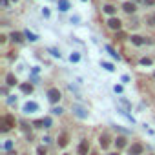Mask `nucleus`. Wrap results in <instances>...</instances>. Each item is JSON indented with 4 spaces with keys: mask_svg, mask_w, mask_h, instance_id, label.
Here are the masks:
<instances>
[{
    "mask_svg": "<svg viewBox=\"0 0 155 155\" xmlns=\"http://www.w3.org/2000/svg\"><path fill=\"white\" fill-rule=\"evenodd\" d=\"M0 126H2V132H7L11 126H15V119L11 115H6V117H2V121H0Z\"/></svg>",
    "mask_w": 155,
    "mask_h": 155,
    "instance_id": "1",
    "label": "nucleus"
},
{
    "mask_svg": "<svg viewBox=\"0 0 155 155\" xmlns=\"http://www.w3.org/2000/svg\"><path fill=\"white\" fill-rule=\"evenodd\" d=\"M48 99H49V102L57 104L58 101H60V91H58L57 88H51V89H48Z\"/></svg>",
    "mask_w": 155,
    "mask_h": 155,
    "instance_id": "2",
    "label": "nucleus"
},
{
    "mask_svg": "<svg viewBox=\"0 0 155 155\" xmlns=\"http://www.w3.org/2000/svg\"><path fill=\"white\" fill-rule=\"evenodd\" d=\"M108 26L109 28H111V29H115V31H119V29H121V26H122V22L121 20H119V18H109V20H108Z\"/></svg>",
    "mask_w": 155,
    "mask_h": 155,
    "instance_id": "3",
    "label": "nucleus"
},
{
    "mask_svg": "<svg viewBox=\"0 0 155 155\" xmlns=\"http://www.w3.org/2000/svg\"><path fill=\"white\" fill-rule=\"evenodd\" d=\"M88 152H89V144L88 141H82L79 144V155H88Z\"/></svg>",
    "mask_w": 155,
    "mask_h": 155,
    "instance_id": "4",
    "label": "nucleus"
},
{
    "mask_svg": "<svg viewBox=\"0 0 155 155\" xmlns=\"http://www.w3.org/2000/svg\"><path fill=\"white\" fill-rule=\"evenodd\" d=\"M68 142H69V135L68 133H60V135H58V146H60V148L68 146Z\"/></svg>",
    "mask_w": 155,
    "mask_h": 155,
    "instance_id": "5",
    "label": "nucleus"
},
{
    "mask_svg": "<svg viewBox=\"0 0 155 155\" xmlns=\"http://www.w3.org/2000/svg\"><path fill=\"white\" fill-rule=\"evenodd\" d=\"M73 111H75V115H77V117H81V119H86V117H88L86 109L81 108V106H73Z\"/></svg>",
    "mask_w": 155,
    "mask_h": 155,
    "instance_id": "6",
    "label": "nucleus"
},
{
    "mask_svg": "<svg viewBox=\"0 0 155 155\" xmlns=\"http://www.w3.org/2000/svg\"><path fill=\"white\" fill-rule=\"evenodd\" d=\"M142 153V146L141 144H132V148H130V155H141Z\"/></svg>",
    "mask_w": 155,
    "mask_h": 155,
    "instance_id": "7",
    "label": "nucleus"
},
{
    "mask_svg": "<svg viewBox=\"0 0 155 155\" xmlns=\"http://www.w3.org/2000/svg\"><path fill=\"white\" fill-rule=\"evenodd\" d=\"M122 9H124V11H126V13H135V9H137V6H135L133 2H124Z\"/></svg>",
    "mask_w": 155,
    "mask_h": 155,
    "instance_id": "8",
    "label": "nucleus"
},
{
    "mask_svg": "<svg viewBox=\"0 0 155 155\" xmlns=\"http://www.w3.org/2000/svg\"><path fill=\"white\" fill-rule=\"evenodd\" d=\"M132 42L135 44V46H142V44L146 42V40H144L142 37H139V35H132Z\"/></svg>",
    "mask_w": 155,
    "mask_h": 155,
    "instance_id": "9",
    "label": "nucleus"
},
{
    "mask_svg": "<svg viewBox=\"0 0 155 155\" xmlns=\"http://www.w3.org/2000/svg\"><path fill=\"white\" fill-rule=\"evenodd\" d=\"M35 109H38V104L37 102H28L26 104V106H24V111H35Z\"/></svg>",
    "mask_w": 155,
    "mask_h": 155,
    "instance_id": "10",
    "label": "nucleus"
},
{
    "mask_svg": "<svg viewBox=\"0 0 155 155\" xmlns=\"http://www.w3.org/2000/svg\"><path fill=\"white\" fill-rule=\"evenodd\" d=\"M6 82H7V86H15V84H17V77H15L13 73H9L6 77Z\"/></svg>",
    "mask_w": 155,
    "mask_h": 155,
    "instance_id": "11",
    "label": "nucleus"
},
{
    "mask_svg": "<svg viewBox=\"0 0 155 155\" xmlns=\"http://www.w3.org/2000/svg\"><path fill=\"white\" fill-rule=\"evenodd\" d=\"M11 40H13V42H22V40H24V38H22V33L13 31V33H11Z\"/></svg>",
    "mask_w": 155,
    "mask_h": 155,
    "instance_id": "12",
    "label": "nucleus"
},
{
    "mask_svg": "<svg viewBox=\"0 0 155 155\" xmlns=\"http://www.w3.org/2000/svg\"><path fill=\"white\" fill-rule=\"evenodd\" d=\"M115 146H117L119 150L124 148V146H126V139H124V137H117V141H115Z\"/></svg>",
    "mask_w": 155,
    "mask_h": 155,
    "instance_id": "13",
    "label": "nucleus"
},
{
    "mask_svg": "<svg viewBox=\"0 0 155 155\" xmlns=\"http://www.w3.org/2000/svg\"><path fill=\"white\" fill-rule=\"evenodd\" d=\"M58 7H60V11H68V9H69V2H68V0H58Z\"/></svg>",
    "mask_w": 155,
    "mask_h": 155,
    "instance_id": "14",
    "label": "nucleus"
},
{
    "mask_svg": "<svg viewBox=\"0 0 155 155\" xmlns=\"http://www.w3.org/2000/svg\"><path fill=\"white\" fill-rule=\"evenodd\" d=\"M101 146L102 148H108L109 146V137H108V135H102V137H101Z\"/></svg>",
    "mask_w": 155,
    "mask_h": 155,
    "instance_id": "15",
    "label": "nucleus"
},
{
    "mask_svg": "<svg viewBox=\"0 0 155 155\" xmlns=\"http://www.w3.org/2000/svg\"><path fill=\"white\" fill-rule=\"evenodd\" d=\"M20 89H22L24 93H31L33 91V86H31V84H20Z\"/></svg>",
    "mask_w": 155,
    "mask_h": 155,
    "instance_id": "16",
    "label": "nucleus"
},
{
    "mask_svg": "<svg viewBox=\"0 0 155 155\" xmlns=\"http://www.w3.org/2000/svg\"><path fill=\"white\" fill-rule=\"evenodd\" d=\"M106 49H108V53H109V55H111V57H113V58H117V60H119V58H121V57H119V53H117V51H115V49H113L111 46H106Z\"/></svg>",
    "mask_w": 155,
    "mask_h": 155,
    "instance_id": "17",
    "label": "nucleus"
},
{
    "mask_svg": "<svg viewBox=\"0 0 155 155\" xmlns=\"http://www.w3.org/2000/svg\"><path fill=\"white\" fill-rule=\"evenodd\" d=\"M24 35H26V38H29V40H31V42H35V40H37V35H35V33H31V31H26V33H24Z\"/></svg>",
    "mask_w": 155,
    "mask_h": 155,
    "instance_id": "18",
    "label": "nucleus"
},
{
    "mask_svg": "<svg viewBox=\"0 0 155 155\" xmlns=\"http://www.w3.org/2000/svg\"><path fill=\"white\" fill-rule=\"evenodd\" d=\"M104 13H108V15H113V13H115V7H113V6H109V4H108V6H104Z\"/></svg>",
    "mask_w": 155,
    "mask_h": 155,
    "instance_id": "19",
    "label": "nucleus"
},
{
    "mask_svg": "<svg viewBox=\"0 0 155 155\" xmlns=\"http://www.w3.org/2000/svg\"><path fill=\"white\" fill-rule=\"evenodd\" d=\"M69 60H71V62H79V60H81V55H79V53H73L71 57H69Z\"/></svg>",
    "mask_w": 155,
    "mask_h": 155,
    "instance_id": "20",
    "label": "nucleus"
},
{
    "mask_svg": "<svg viewBox=\"0 0 155 155\" xmlns=\"http://www.w3.org/2000/svg\"><path fill=\"white\" fill-rule=\"evenodd\" d=\"M141 64H142V66H152V58L144 57V58H141Z\"/></svg>",
    "mask_w": 155,
    "mask_h": 155,
    "instance_id": "21",
    "label": "nucleus"
},
{
    "mask_svg": "<svg viewBox=\"0 0 155 155\" xmlns=\"http://www.w3.org/2000/svg\"><path fill=\"white\" fill-rule=\"evenodd\" d=\"M37 153H38V155H46V148H44V146H38V148H37Z\"/></svg>",
    "mask_w": 155,
    "mask_h": 155,
    "instance_id": "22",
    "label": "nucleus"
},
{
    "mask_svg": "<svg viewBox=\"0 0 155 155\" xmlns=\"http://www.w3.org/2000/svg\"><path fill=\"white\" fill-rule=\"evenodd\" d=\"M102 66H104V68H106V69H108V71H113V69H115V68L111 66V64H108V62H102Z\"/></svg>",
    "mask_w": 155,
    "mask_h": 155,
    "instance_id": "23",
    "label": "nucleus"
},
{
    "mask_svg": "<svg viewBox=\"0 0 155 155\" xmlns=\"http://www.w3.org/2000/svg\"><path fill=\"white\" fill-rule=\"evenodd\" d=\"M51 111H53L55 115H60V113H62V108H53Z\"/></svg>",
    "mask_w": 155,
    "mask_h": 155,
    "instance_id": "24",
    "label": "nucleus"
},
{
    "mask_svg": "<svg viewBox=\"0 0 155 155\" xmlns=\"http://www.w3.org/2000/svg\"><path fill=\"white\" fill-rule=\"evenodd\" d=\"M33 124H35V126H38V128H40V126H46V124H44V121H35Z\"/></svg>",
    "mask_w": 155,
    "mask_h": 155,
    "instance_id": "25",
    "label": "nucleus"
},
{
    "mask_svg": "<svg viewBox=\"0 0 155 155\" xmlns=\"http://www.w3.org/2000/svg\"><path fill=\"white\" fill-rule=\"evenodd\" d=\"M42 15L48 18V17H49V9H48V7H44V9H42Z\"/></svg>",
    "mask_w": 155,
    "mask_h": 155,
    "instance_id": "26",
    "label": "nucleus"
},
{
    "mask_svg": "<svg viewBox=\"0 0 155 155\" xmlns=\"http://www.w3.org/2000/svg\"><path fill=\"white\" fill-rule=\"evenodd\" d=\"M144 4H146V6H153L155 0H144Z\"/></svg>",
    "mask_w": 155,
    "mask_h": 155,
    "instance_id": "27",
    "label": "nucleus"
},
{
    "mask_svg": "<svg viewBox=\"0 0 155 155\" xmlns=\"http://www.w3.org/2000/svg\"><path fill=\"white\" fill-rule=\"evenodd\" d=\"M49 51H51V55H55V57H60V53H58L57 49H49Z\"/></svg>",
    "mask_w": 155,
    "mask_h": 155,
    "instance_id": "28",
    "label": "nucleus"
},
{
    "mask_svg": "<svg viewBox=\"0 0 155 155\" xmlns=\"http://www.w3.org/2000/svg\"><path fill=\"white\" fill-rule=\"evenodd\" d=\"M44 124H46V128H49L51 126V121H49V119H44Z\"/></svg>",
    "mask_w": 155,
    "mask_h": 155,
    "instance_id": "29",
    "label": "nucleus"
},
{
    "mask_svg": "<svg viewBox=\"0 0 155 155\" xmlns=\"http://www.w3.org/2000/svg\"><path fill=\"white\" fill-rule=\"evenodd\" d=\"M11 146H13V142L7 141V142H6V150H11Z\"/></svg>",
    "mask_w": 155,
    "mask_h": 155,
    "instance_id": "30",
    "label": "nucleus"
},
{
    "mask_svg": "<svg viewBox=\"0 0 155 155\" xmlns=\"http://www.w3.org/2000/svg\"><path fill=\"white\" fill-rule=\"evenodd\" d=\"M115 91H117V93H122V86H115Z\"/></svg>",
    "mask_w": 155,
    "mask_h": 155,
    "instance_id": "31",
    "label": "nucleus"
},
{
    "mask_svg": "<svg viewBox=\"0 0 155 155\" xmlns=\"http://www.w3.org/2000/svg\"><path fill=\"white\" fill-rule=\"evenodd\" d=\"M0 2H2V6H4V7H7V0H0Z\"/></svg>",
    "mask_w": 155,
    "mask_h": 155,
    "instance_id": "32",
    "label": "nucleus"
},
{
    "mask_svg": "<svg viewBox=\"0 0 155 155\" xmlns=\"http://www.w3.org/2000/svg\"><path fill=\"white\" fill-rule=\"evenodd\" d=\"M113 155H119V153H113Z\"/></svg>",
    "mask_w": 155,
    "mask_h": 155,
    "instance_id": "33",
    "label": "nucleus"
},
{
    "mask_svg": "<svg viewBox=\"0 0 155 155\" xmlns=\"http://www.w3.org/2000/svg\"><path fill=\"white\" fill-rule=\"evenodd\" d=\"M153 77H155V73H153Z\"/></svg>",
    "mask_w": 155,
    "mask_h": 155,
    "instance_id": "34",
    "label": "nucleus"
},
{
    "mask_svg": "<svg viewBox=\"0 0 155 155\" xmlns=\"http://www.w3.org/2000/svg\"><path fill=\"white\" fill-rule=\"evenodd\" d=\"M15 2H17V0H15Z\"/></svg>",
    "mask_w": 155,
    "mask_h": 155,
    "instance_id": "35",
    "label": "nucleus"
}]
</instances>
